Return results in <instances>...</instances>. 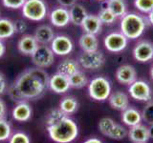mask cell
Masks as SVG:
<instances>
[{
    "label": "cell",
    "instance_id": "cell-1",
    "mask_svg": "<svg viewBox=\"0 0 153 143\" xmlns=\"http://www.w3.org/2000/svg\"><path fill=\"white\" fill-rule=\"evenodd\" d=\"M49 76L41 68H31L18 75L13 84L24 99H37L41 97L48 88Z\"/></svg>",
    "mask_w": 153,
    "mask_h": 143
},
{
    "label": "cell",
    "instance_id": "cell-2",
    "mask_svg": "<svg viewBox=\"0 0 153 143\" xmlns=\"http://www.w3.org/2000/svg\"><path fill=\"white\" fill-rule=\"evenodd\" d=\"M47 132L51 139L56 143H71L79 135L76 123L66 116L60 121L47 126Z\"/></svg>",
    "mask_w": 153,
    "mask_h": 143
},
{
    "label": "cell",
    "instance_id": "cell-3",
    "mask_svg": "<svg viewBox=\"0 0 153 143\" xmlns=\"http://www.w3.org/2000/svg\"><path fill=\"white\" fill-rule=\"evenodd\" d=\"M121 32L127 39H137L146 28V19L136 13H126L121 19Z\"/></svg>",
    "mask_w": 153,
    "mask_h": 143
},
{
    "label": "cell",
    "instance_id": "cell-4",
    "mask_svg": "<svg viewBox=\"0 0 153 143\" xmlns=\"http://www.w3.org/2000/svg\"><path fill=\"white\" fill-rule=\"evenodd\" d=\"M89 97L96 101H104L111 94V84L107 78L97 76L88 84Z\"/></svg>",
    "mask_w": 153,
    "mask_h": 143
},
{
    "label": "cell",
    "instance_id": "cell-5",
    "mask_svg": "<svg viewBox=\"0 0 153 143\" xmlns=\"http://www.w3.org/2000/svg\"><path fill=\"white\" fill-rule=\"evenodd\" d=\"M21 9L23 16L31 21L43 20L48 13V7L44 0H26Z\"/></svg>",
    "mask_w": 153,
    "mask_h": 143
},
{
    "label": "cell",
    "instance_id": "cell-6",
    "mask_svg": "<svg viewBox=\"0 0 153 143\" xmlns=\"http://www.w3.org/2000/svg\"><path fill=\"white\" fill-rule=\"evenodd\" d=\"M104 55L100 51L82 52L79 55L78 62L79 66L86 70H98L104 64Z\"/></svg>",
    "mask_w": 153,
    "mask_h": 143
},
{
    "label": "cell",
    "instance_id": "cell-7",
    "mask_svg": "<svg viewBox=\"0 0 153 143\" xmlns=\"http://www.w3.org/2000/svg\"><path fill=\"white\" fill-rule=\"evenodd\" d=\"M33 63L35 64L37 68H48L50 67L55 60V54L52 51L50 47L46 45H40L36 48V50L33 52L31 55Z\"/></svg>",
    "mask_w": 153,
    "mask_h": 143
},
{
    "label": "cell",
    "instance_id": "cell-8",
    "mask_svg": "<svg viewBox=\"0 0 153 143\" xmlns=\"http://www.w3.org/2000/svg\"><path fill=\"white\" fill-rule=\"evenodd\" d=\"M128 92L130 97L137 101H150L152 97V90L146 81L135 80L129 85Z\"/></svg>",
    "mask_w": 153,
    "mask_h": 143
},
{
    "label": "cell",
    "instance_id": "cell-9",
    "mask_svg": "<svg viewBox=\"0 0 153 143\" xmlns=\"http://www.w3.org/2000/svg\"><path fill=\"white\" fill-rule=\"evenodd\" d=\"M103 44L110 52H120L123 51L128 44V39L121 32H110L104 37Z\"/></svg>",
    "mask_w": 153,
    "mask_h": 143
},
{
    "label": "cell",
    "instance_id": "cell-10",
    "mask_svg": "<svg viewBox=\"0 0 153 143\" xmlns=\"http://www.w3.org/2000/svg\"><path fill=\"white\" fill-rule=\"evenodd\" d=\"M50 45L54 54L57 55H67L71 54L74 49V44L71 38L63 35L55 36Z\"/></svg>",
    "mask_w": 153,
    "mask_h": 143
},
{
    "label": "cell",
    "instance_id": "cell-11",
    "mask_svg": "<svg viewBox=\"0 0 153 143\" xmlns=\"http://www.w3.org/2000/svg\"><path fill=\"white\" fill-rule=\"evenodd\" d=\"M133 57L138 62L146 63L153 59V44L150 41L142 40L133 49Z\"/></svg>",
    "mask_w": 153,
    "mask_h": 143
},
{
    "label": "cell",
    "instance_id": "cell-12",
    "mask_svg": "<svg viewBox=\"0 0 153 143\" xmlns=\"http://www.w3.org/2000/svg\"><path fill=\"white\" fill-rule=\"evenodd\" d=\"M48 88L56 94H64L68 92V90L71 88L69 77L59 73L53 74L49 78Z\"/></svg>",
    "mask_w": 153,
    "mask_h": 143
},
{
    "label": "cell",
    "instance_id": "cell-13",
    "mask_svg": "<svg viewBox=\"0 0 153 143\" xmlns=\"http://www.w3.org/2000/svg\"><path fill=\"white\" fill-rule=\"evenodd\" d=\"M116 78L121 84L130 85L137 79V72L132 65H122L116 71Z\"/></svg>",
    "mask_w": 153,
    "mask_h": 143
},
{
    "label": "cell",
    "instance_id": "cell-14",
    "mask_svg": "<svg viewBox=\"0 0 153 143\" xmlns=\"http://www.w3.org/2000/svg\"><path fill=\"white\" fill-rule=\"evenodd\" d=\"M50 22L56 27L62 28L67 26L70 23L69 10L64 7H56L50 13Z\"/></svg>",
    "mask_w": 153,
    "mask_h": 143
},
{
    "label": "cell",
    "instance_id": "cell-15",
    "mask_svg": "<svg viewBox=\"0 0 153 143\" xmlns=\"http://www.w3.org/2000/svg\"><path fill=\"white\" fill-rule=\"evenodd\" d=\"M128 137L133 143H146L150 138L148 128L141 123L132 126L128 132Z\"/></svg>",
    "mask_w": 153,
    "mask_h": 143
},
{
    "label": "cell",
    "instance_id": "cell-16",
    "mask_svg": "<svg viewBox=\"0 0 153 143\" xmlns=\"http://www.w3.org/2000/svg\"><path fill=\"white\" fill-rule=\"evenodd\" d=\"M32 114L33 111L30 104L24 100V101L18 102L16 106L13 108L12 116L14 120L18 122H26L31 118Z\"/></svg>",
    "mask_w": 153,
    "mask_h": 143
},
{
    "label": "cell",
    "instance_id": "cell-17",
    "mask_svg": "<svg viewBox=\"0 0 153 143\" xmlns=\"http://www.w3.org/2000/svg\"><path fill=\"white\" fill-rule=\"evenodd\" d=\"M38 47V42L33 35H23L17 43V49L25 55H32Z\"/></svg>",
    "mask_w": 153,
    "mask_h": 143
},
{
    "label": "cell",
    "instance_id": "cell-18",
    "mask_svg": "<svg viewBox=\"0 0 153 143\" xmlns=\"http://www.w3.org/2000/svg\"><path fill=\"white\" fill-rule=\"evenodd\" d=\"M108 101L110 106L115 110H118V111L123 112L129 107V99L127 94L123 92H121V91H117V92L110 94Z\"/></svg>",
    "mask_w": 153,
    "mask_h": 143
},
{
    "label": "cell",
    "instance_id": "cell-19",
    "mask_svg": "<svg viewBox=\"0 0 153 143\" xmlns=\"http://www.w3.org/2000/svg\"><path fill=\"white\" fill-rule=\"evenodd\" d=\"M102 23L100 22V18L96 14H89L86 16L84 21L81 24V28L84 31V32L91 33V35H97L102 30Z\"/></svg>",
    "mask_w": 153,
    "mask_h": 143
},
{
    "label": "cell",
    "instance_id": "cell-20",
    "mask_svg": "<svg viewBox=\"0 0 153 143\" xmlns=\"http://www.w3.org/2000/svg\"><path fill=\"white\" fill-rule=\"evenodd\" d=\"M33 36H35L36 41L38 42V44L47 45V44H49V43H51L52 40L54 39L55 33L50 26L41 25L38 28H36Z\"/></svg>",
    "mask_w": 153,
    "mask_h": 143
},
{
    "label": "cell",
    "instance_id": "cell-21",
    "mask_svg": "<svg viewBox=\"0 0 153 143\" xmlns=\"http://www.w3.org/2000/svg\"><path fill=\"white\" fill-rule=\"evenodd\" d=\"M69 14H70L71 23H73L76 26H81V24L84 21V19L88 15V13L82 5L76 3L70 8Z\"/></svg>",
    "mask_w": 153,
    "mask_h": 143
},
{
    "label": "cell",
    "instance_id": "cell-22",
    "mask_svg": "<svg viewBox=\"0 0 153 143\" xmlns=\"http://www.w3.org/2000/svg\"><path fill=\"white\" fill-rule=\"evenodd\" d=\"M79 45L80 47V49L83 52L97 51L99 48V40L97 38V35L84 32L83 35H80L79 37Z\"/></svg>",
    "mask_w": 153,
    "mask_h": 143
},
{
    "label": "cell",
    "instance_id": "cell-23",
    "mask_svg": "<svg viewBox=\"0 0 153 143\" xmlns=\"http://www.w3.org/2000/svg\"><path fill=\"white\" fill-rule=\"evenodd\" d=\"M122 120L126 125L132 127L137 124H140L142 119V114L138 111L137 109L128 107L124 111H123L122 114Z\"/></svg>",
    "mask_w": 153,
    "mask_h": 143
},
{
    "label": "cell",
    "instance_id": "cell-24",
    "mask_svg": "<svg viewBox=\"0 0 153 143\" xmlns=\"http://www.w3.org/2000/svg\"><path fill=\"white\" fill-rule=\"evenodd\" d=\"M79 71V64L76 60L66 58L62 60L57 66V73L66 75L67 77L73 75Z\"/></svg>",
    "mask_w": 153,
    "mask_h": 143
},
{
    "label": "cell",
    "instance_id": "cell-25",
    "mask_svg": "<svg viewBox=\"0 0 153 143\" xmlns=\"http://www.w3.org/2000/svg\"><path fill=\"white\" fill-rule=\"evenodd\" d=\"M106 8H108L117 18H122L127 13V6L124 0H106Z\"/></svg>",
    "mask_w": 153,
    "mask_h": 143
},
{
    "label": "cell",
    "instance_id": "cell-26",
    "mask_svg": "<svg viewBox=\"0 0 153 143\" xmlns=\"http://www.w3.org/2000/svg\"><path fill=\"white\" fill-rule=\"evenodd\" d=\"M79 108V102L73 97H65L61 99L59 103V109L66 114H72L76 112Z\"/></svg>",
    "mask_w": 153,
    "mask_h": 143
},
{
    "label": "cell",
    "instance_id": "cell-27",
    "mask_svg": "<svg viewBox=\"0 0 153 143\" xmlns=\"http://www.w3.org/2000/svg\"><path fill=\"white\" fill-rule=\"evenodd\" d=\"M14 32L13 22L7 18H0V39H7L12 37Z\"/></svg>",
    "mask_w": 153,
    "mask_h": 143
},
{
    "label": "cell",
    "instance_id": "cell-28",
    "mask_svg": "<svg viewBox=\"0 0 153 143\" xmlns=\"http://www.w3.org/2000/svg\"><path fill=\"white\" fill-rule=\"evenodd\" d=\"M69 82H70V86L72 88L75 89H81L85 87L88 83V80L86 75L82 73V72H76V74H74L73 75L69 76Z\"/></svg>",
    "mask_w": 153,
    "mask_h": 143
},
{
    "label": "cell",
    "instance_id": "cell-29",
    "mask_svg": "<svg viewBox=\"0 0 153 143\" xmlns=\"http://www.w3.org/2000/svg\"><path fill=\"white\" fill-rule=\"evenodd\" d=\"M66 116H69L68 114H66L64 112H62L61 110L59 109H54L47 114V117H46V125L47 126H50L55 124L56 122L60 121L61 119H63Z\"/></svg>",
    "mask_w": 153,
    "mask_h": 143
},
{
    "label": "cell",
    "instance_id": "cell-30",
    "mask_svg": "<svg viewBox=\"0 0 153 143\" xmlns=\"http://www.w3.org/2000/svg\"><path fill=\"white\" fill-rule=\"evenodd\" d=\"M98 17L100 18V22L105 25H112V24L117 20L116 15L110 11L108 8H102L98 13Z\"/></svg>",
    "mask_w": 153,
    "mask_h": 143
},
{
    "label": "cell",
    "instance_id": "cell-31",
    "mask_svg": "<svg viewBox=\"0 0 153 143\" xmlns=\"http://www.w3.org/2000/svg\"><path fill=\"white\" fill-rule=\"evenodd\" d=\"M115 121L110 117H103L99 122V130L102 133L103 136H108L110 132L112 131V129L115 126Z\"/></svg>",
    "mask_w": 153,
    "mask_h": 143
},
{
    "label": "cell",
    "instance_id": "cell-32",
    "mask_svg": "<svg viewBox=\"0 0 153 143\" xmlns=\"http://www.w3.org/2000/svg\"><path fill=\"white\" fill-rule=\"evenodd\" d=\"M12 136V126L5 118H0V141L9 139Z\"/></svg>",
    "mask_w": 153,
    "mask_h": 143
},
{
    "label": "cell",
    "instance_id": "cell-33",
    "mask_svg": "<svg viewBox=\"0 0 153 143\" xmlns=\"http://www.w3.org/2000/svg\"><path fill=\"white\" fill-rule=\"evenodd\" d=\"M127 135H128V132L126 129L123 127L122 125H120V124L116 123L114 128L112 129V131L110 132L108 137L115 140H121V139H123Z\"/></svg>",
    "mask_w": 153,
    "mask_h": 143
},
{
    "label": "cell",
    "instance_id": "cell-34",
    "mask_svg": "<svg viewBox=\"0 0 153 143\" xmlns=\"http://www.w3.org/2000/svg\"><path fill=\"white\" fill-rule=\"evenodd\" d=\"M135 8L143 13H148L153 10V0H134Z\"/></svg>",
    "mask_w": 153,
    "mask_h": 143
},
{
    "label": "cell",
    "instance_id": "cell-35",
    "mask_svg": "<svg viewBox=\"0 0 153 143\" xmlns=\"http://www.w3.org/2000/svg\"><path fill=\"white\" fill-rule=\"evenodd\" d=\"M142 119L148 125L153 124V101H149L142 112Z\"/></svg>",
    "mask_w": 153,
    "mask_h": 143
},
{
    "label": "cell",
    "instance_id": "cell-36",
    "mask_svg": "<svg viewBox=\"0 0 153 143\" xmlns=\"http://www.w3.org/2000/svg\"><path fill=\"white\" fill-rule=\"evenodd\" d=\"M9 143H31V140L25 133L16 132L9 138Z\"/></svg>",
    "mask_w": 153,
    "mask_h": 143
},
{
    "label": "cell",
    "instance_id": "cell-37",
    "mask_svg": "<svg viewBox=\"0 0 153 143\" xmlns=\"http://www.w3.org/2000/svg\"><path fill=\"white\" fill-rule=\"evenodd\" d=\"M8 94L10 98H11L13 101H16V102H21V101H24L23 97L21 95L20 92L18 91V89L16 87V85L14 84H12L10 87L8 88Z\"/></svg>",
    "mask_w": 153,
    "mask_h": 143
},
{
    "label": "cell",
    "instance_id": "cell-38",
    "mask_svg": "<svg viewBox=\"0 0 153 143\" xmlns=\"http://www.w3.org/2000/svg\"><path fill=\"white\" fill-rule=\"evenodd\" d=\"M26 0H2L3 6L12 10H17L22 8Z\"/></svg>",
    "mask_w": 153,
    "mask_h": 143
},
{
    "label": "cell",
    "instance_id": "cell-39",
    "mask_svg": "<svg viewBox=\"0 0 153 143\" xmlns=\"http://www.w3.org/2000/svg\"><path fill=\"white\" fill-rule=\"evenodd\" d=\"M13 27H14V32L16 33H24L28 29V25L27 23L21 20V19H18V20H16L13 22Z\"/></svg>",
    "mask_w": 153,
    "mask_h": 143
},
{
    "label": "cell",
    "instance_id": "cell-40",
    "mask_svg": "<svg viewBox=\"0 0 153 143\" xmlns=\"http://www.w3.org/2000/svg\"><path fill=\"white\" fill-rule=\"evenodd\" d=\"M6 91H7L6 77H5V75L2 73H0V97H1L2 94H4Z\"/></svg>",
    "mask_w": 153,
    "mask_h": 143
},
{
    "label": "cell",
    "instance_id": "cell-41",
    "mask_svg": "<svg viewBox=\"0 0 153 143\" xmlns=\"http://www.w3.org/2000/svg\"><path fill=\"white\" fill-rule=\"evenodd\" d=\"M57 2L61 7L64 8H71L73 5L76 4V0H57Z\"/></svg>",
    "mask_w": 153,
    "mask_h": 143
},
{
    "label": "cell",
    "instance_id": "cell-42",
    "mask_svg": "<svg viewBox=\"0 0 153 143\" xmlns=\"http://www.w3.org/2000/svg\"><path fill=\"white\" fill-rule=\"evenodd\" d=\"M6 113H7L6 104H5V102L0 98V118H5V116H6Z\"/></svg>",
    "mask_w": 153,
    "mask_h": 143
},
{
    "label": "cell",
    "instance_id": "cell-43",
    "mask_svg": "<svg viewBox=\"0 0 153 143\" xmlns=\"http://www.w3.org/2000/svg\"><path fill=\"white\" fill-rule=\"evenodd\" d=\"M5 52H6V46H5L3 41L0 39V58H1V57L4 55Z\"/></svg>",
    "mask_w": 153,
    "mask_h": 143
},
{
    "label": "cell",
    "instance_id": "cell-44",
    "mask_svg": "<svg viewBox=\"0 0 153 143\" xmlns=\"http://www.w3.org/2000/svg\"><path fill=\"white\" fill-rule=\"evenodd\" d=\"M83 143H102V142L100 141L99 138L91 137V138H88V139H86Z\"/></svg>",
    "mask_w": 153,
    "mask_h": 143
},
{
    "label": "cell",
    "instance_id": "cell-45",
    "mask_svg": "<svg viewBox=\"0 0 153 143\" xmlns=\"http://www.w3.org/2000/svg\"><path fill=\"white\" fill-rule=\"evenodd\" d=\"M147 20H148V22H149V23L151 24V25H153V10H152V11H150L149 13H148Z\"/></svg>",
    "mask_w": 153,
    "mask_h": 143
},
{
    "label": "cell",
    "instance_id": "cell-46",
    "mask_svg": "<svg viewBox=\"0 0 153 143\" xmlns=\"http://www.w3.org/2000/svg\"><path fill=\"white\" fill-rule=\"evenodd\" d=\"M148 132H149V137L153 139V124L149 126L148 128Z\"/></svg>",
    "mask_w": 153,
    "mask_h": 143
},
{
    "label": "cell",
    "instance_id": "cell-47",
    "mask_svg": "<svg viewBox=\"0 0 153 143\" xmlns=\"http://www.w3.org/2000/svg\"><path fill=\"white\" fill-rule=\"evenodd\" d=\"M150 76H151V78L153 80V66L151 67V69H150Z\"/></svg>",
    "mask_w": 153,
    "mask_h": 143
},
{
    "label": "cell",
    "instance_id": "cell-48",
    "mask_svg": "<svg viewBox=\"0 0 153 143\" xmlns=\"http://www.w3.org/2000/svg\"><path fill=\"white\" fill-rule=\"evenodd\" d=\"M98 1H106V0H98Z\"/></svg>",
    "mask_w": 153,
    "mask_h": 143
},
{
    "label": "cell",
    "instance_id": "cell-49",
    "mask_svg": "<svg viewBox=\"0 0 153 143\" xmlns=\"http://www.w3.org/2000/svg\"><path fill=\"white\" fill-rule=\"evenodd\" d=\"M0 18H1V11H0Z\"/></svg>",
    "mask_w": 153,
    "mask_h": 143
}]
</instances>
